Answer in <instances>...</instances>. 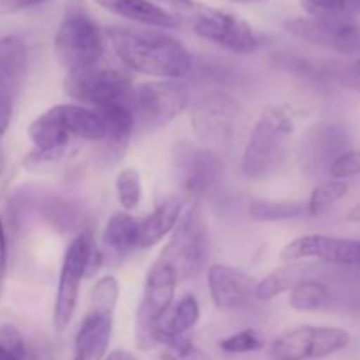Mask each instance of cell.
<instances>
[{"label":"cell","mask_w":360,"mask_h":360,"mask_svg":"<svg viewBox=\"0 0 360 360\" xmlns=\"http://www.w3.org/2000/svg\"><path fill=\"white\" fill-rule=\"evenodd\" d=\"M105 37L120 62L144 76L181 81L193 72L192 53L165 32L111 27Z\"/></svg>","instance_id":"6da1fadb"},{"label":"cell","mask_w":360,"mask_h":360,"mask_svg":"<svg viewBox=\"0 0 360 360\" xmlns=\"http://www.w3.org/2000/svg\"><path fill=\"white\" fill-rule=\"evenodd\" d=\"M294 129V116L287 105L267 104L246 141L241 160L243 174L252 181H262L276 174L287 160Z\"/></svg>","instance_id":"7a4b0ae2"},{"label":"cell","mask_w":360,"mask_h":360,"mask_svg":"<svg viewBox=\"0 0 360 360\" xmlns=\"http://www.w3.org/2000/svg\"><path fill=\"white\" fill-rule=\"evenodd\" d=\"M28 137L34 143V150L60 151L67 150L72 139L102 143L105 127L97 109L81 104H58L30 123Z\"/></svg>","instance_id":"3957f363"},{"label":"cell","mask_w":360,"mask_h":360,"mask_svg":"<svg viewBox=\"0 0 360 360\" xmlns=\"http://www.w3.org/2000/svg\"><path fill=\"white\" fill-rule=\"evenodd\" d=\"M104 34L83 0H67L55 35V55L67 72L86 69L102 60Z\"/></svg>","instance_id":"277c9868"},{"label":"cell","mask_w":360,"mask_h":360,"mask_svg":"<svg viewBox=\"0 0 360 360\" xmlns=\"http://www.w3.org/2000/svg\"><path fill=\"white\" fill-rule=\"evenodd\" d=\"M179 25L186 23L200 39L236 55H250L262 44L260 35L243 18L214 9L193 0L181 9L171 11Z\"/></svg>","instance_id":"5b68a950"},{"label":"cell","mask_w":360,"mask_h":360,"mask_svg":"<svg viewBox=\"0 0 360 360\" xmlns=\"http://www.w3.org/2000/svg\"><path fill=\"white\" fill-rule=\"evenodd\" d=\"M118 295L120 285L115 276H104L95 283L90 306L74 340L72 360H104L111 341Z\"/></svg>","instance_id":"8992f818"},{"label":"cell","mask_w":360,"mask_h":360,"mask_svg":"<svg viewBox=\"0 0 360 360\" xmlns=\"http://www.w3.org/2000/svg\"><path fill=\"white\" fill-rule=\"evenodd\" d=\"M158 259L174 269L179 281L193 280L202 273L207 262V231L199 200H193L192 207L179 218Z\"/></svg>","instance_id":"52a82bcc"},{"label":"cell","mask_w":360,"mask_h":360,"mask_svg":"<svg viewBox=\"0 0 360 360\" xmlns=\"http://www.w3.org/2000/svg\"><path fill=\"white\" fill-rule=\"evenodd\" d=\"M132 77L123 69L102 63L67 72L63 91L76 104L101 109L112 102L127 101L132 94Z\"/></svg>","instance_id":"ba28073f"},{"label":"cell","mask_w":360,"mask_h":360,"mask_svg":"<svg viewBox=\"0 0 360 360\" xmlns=\"http://www.w3.org/2000/svg\"><path fill=\"white\" fill-rule=\"evenodd\" d=\"M178 281L174 269L160 259L155 260L148 271L143 297L136 313V345L139 350L148 352L157 348L153 329L174 302Z\"/></svg>","instance_id":"9c48e42d"},{"label":"cell","mask_w":360,"mask_h":360,"mask_svg":"<svg viewBox=\"0 0 360 360\" xmlns=\"http://www.w3.org/2000/svg\"><path fill=\"white\" fill-rule=\"evenodd\" d=\"M350 333L341 327L299 326L274 338L271 355L276 360H319L343 352Z\"/></svg>","instance_id":"30bf717a"},{"label":"cell","mask_w":360,"mask_h":360,"mask_svg":"<svg viewBox=\"0 0 360 360\" xmlns=\"http://www.w3.org/2000/svg\"><path fill=\"white\" fill-rule=\"evenodd\" d=\"M283 30L309 44L354 56L360 65V23L354 18H288Z\"/></svg>","instance_id":"8fae6325"},{"label":"cell","mask_w":360,"mask_h":360,"mask_svg":"<svg viewBox=\"0 0 360 360\" xmlns=\"http://www.w3.org/2000/svg\"><path fill=\"white\" fill-rule=\"evenodd\" d=\"M188 101V88L179 79L148 81L132 88L130 94L136 122L150 127H160L174 120L185 111Z\"/></svg>","instance_id":"7c38bea8"},{"label":"cell","mask_w":360,"mask_h":360,"mask_svg":"<svg viewBox=\"0 0 360 360\" xmlns=\"http://www.w3.org/2000/svg\"><path fill=\"white\" fill-rule=\"evenodd\" d=\"M95 245L91 232L84 231L77 234L67 246L65 255L62 260V269H60L58 288H56L55 299V329L58 333L69 327L72 320L74 311L77 306V297H79V287L83 278H86V264L88 255H90L91 246Z\"/></svg>","instance_id":"4fadbf2b"},{"label":"cell","mask_w":360,"mask_h":360,"mask_svg":"<svg viewBox=\"0 0 360 360\" xmlns=\"http://www.w3.org/2000/svg\"><path fill=\"white\" fill-rule=\"evenodd\" d=\"M172 165L181 192L195 200L206 195L217 185L221 174V160L218 155L188 141L176 144Z\"/></svg>","instance_id":"5bb4252c"},{"label":"cell","mask_w":360,"mask_h":360,"mask_svg":"<svg viewBox=\"0 0 360 360\" xmlns=\"http://www.w3.org/2000/svg\"><path fill=\"white\" fill-rule=\"evenodd\" d=\"M283 262L320 260L341 267H360V239L306 234L288 243L280 253Z\"/></svg>","instance_id":"9a60e30c"},{"label":"cell","mask_w":360,"mask_h":360,"mask_svg":"<svg viewBox=\"0 0 360 360\" xmlns=\"http://www.w3.org/2000/svg\"><path fill=\"white\" fill-rule=\"evenodd\" d=\"M239 112V102L232 95L211 91L197 101L192 111V125L204 141L225 144L232 139Z\"/></svg>","instance_id":"2e32d148"},{"label":"cell","mask_w":360,"mask_h":360,"mask_svg":"<svg viewBox=\"0 0 360 360\" xmlns=\"http://www.w3.org/2000/svg\"><path fill=\"white\" fill-rule=\"evenodd\" d=\"M207 287L213 304L220 311H236L246 308L255 299L257 281L245 271L214 264L207 269Z\"/></svg>","instance_id":"e0dca14e"},{"label":"cell","mask_w":360,"mask_h":360,"mask_svg":"<svg viewBox=\"0 0 360 360\" xmlns=\"http://www.w3.org/2000/svg\"><path fill=\"white\" fill-rule=\"evenodd\" d=\"M28 49L16 35L0 37V104H13L27 70Z\"/></svg>","instance_id":"ac0fdd59"},{"label":"cell","mask_w":360,"mask_h":360,"mask_svg":"<svg viewBox=\"0 0 360 360\" xmlns=\"http://www.w3.org/2000/svg\"><path fill=\"white\" fill-rule=\"evenodd\" d=\"M199 319L200 308L195 295H183L178 302H172L171 308L165 311V315L162 316L157 322V326H155V345H157V347L158 345L165 347V345L171 343V341L185 336L190 329L195 327Z\"/></svg>","instance_id":"d6986e66"},{"label":"cell","mask_w":360,"mask_h":360,"mask_svg":"<svg viewBox=\"0 0 360 360\" xmlns=\"http://www.w3.org/2000/svg\"><path fill=\"white\" fill-rule=\"evenodd\" d=\"M97 6L134 23L155 28H178L179 21L171 11L164 9L151 0H94Z\"/></svg>","instance_id":"ffe728a7"},{"label":"cell","mask_w":360,"mask_h":360,"mask_svg":"<svg viewBox=\"0 0 360 360\" xmlns=\"http://www.w3.org/2000/svg\"><path fill=\"white\" fill-rule=\"evenodd\" d=\"M102 115L105 127V137L101 144H104L105 150L111 153L120 155L129 146L130 137H132L134 129H136V115L130 105V97L127 101L112 102V104L104 105L97 109ZM109 153V155H111Z\"/></svg>","instance_id":"44dd1931"},{"label":"cell","mask_w":360,"mask_h":360,"mask_svg":"<svg viewBox=\"0 0 360 360\" xmlns=\"http://www.w3.org/2000/svg\"><path fill=\"white\" fill-rule=\"evenodd\" d=\"M183 213V202L176 197L164 200L160 206L155 207L139 225V250L153 248L165 236L171 234L178 225Z\"/></svg>","instance_id":"7402d4cb"},{"label":"cell","mask_w":360,"mask_h":360,"mask_svg":"<svg viewBox=\"0 0 360 360\" xmlns=\"http://www.w3.org/2000/svg\"><path fill=\"white\" fill-rule=\"evenodd\" d=\"M309 271H311V264L285 262V266L276 267L267 276L257 281L255 299H259V301H271V299L292 290L295 283L304 280Z\"/></svg>","instance_id":"603a6c76"},{"label":"cell","mask_w":360,"mask_h":360,"mask_svg":"<svg viewBox=\"0 0 360 360\" xmlns=\"http://www.w3.org/2000/svg\"><path fill=\"white\" fill-rule=\"evenodd\" d=\"M139 225L141 220L129 213H116L105 224L104 245L118 255H127L139 248Z\"/></svg>","instance_id":"cb8c5ba5"},{"label":"cell","mask_w":360,"mask_h":360,"mask_svg":"<svg viewBox=\"0 0 360 360\" xmlns=\"http://www.w3.org/2000/svg\"><path fill=\"white\" fill-rule=\"evenodd\" d=\"M330 299V288L323 281L304 278L299 283H295L290 290L288 304L292 309L301 313L319 311L326 308Z\"/></svg>","instance_id":"d4e9b609"},{"label":"cell","mask_w":360,"mask_h":360,"mask_svg":"<svg viewBox=\"0 0 360 360\" xmlns=\"http://www.w3.org/2000/svg\"><path fill=\"white\" fill-rule=\"evenodd\" d=\"M252 218L259 221L294 220L308 213L304 202H274V200L255 199L248 206Z\"/></svg>","instance_id":"484cf974"},{"label":"cell","mask_w":360,"mask_h":360,"mask_svg":"<svg viewBox=\"0 0 360 360\" xmlns=\"http://www.w3.org/2000/svg\"><path fill=\"white\" fill-rule=\"evenodd\" d=\"M348 190H350L348 183L341 181V179H334V181H327L319 185L313 190L311 195H309L308 204H306L308 214L319 217V214L326 213L329 207H333L338 200H341L347 195Z\"/></svg>","instance_id":"4316f807"},{"label":"cell","mask_w":360,"mask_h":360,"mask_svg":"<svg viewBox=\"0 0 360 360\" xmlns=\"http://www.w3.org/2000/svg\"><path fill=\"white\" fill-rule=\"evenodd\" d=\"M301 7L313 18H354L360 0H301Z\"/></svg>","instance_id":"83f0119b"},{"label":"cell","mask_w":360,"mask_h":360,"mask_svg":"<svg viewBox=\"0 0 360 360\" xmlns=\"http://www.w3.org/2000/svg\"><path fill=\"white\" fill-rule=\"evenodd\" d=\"M116 195H118L120 206L125 211L136 210L143 199V183L141 174L132 167H127L116 176Z\"/></svg>","instance_id":"f1b7e54d"},{"label":"cell","mask_w":360,"mask_h":360,"mask_svg":"<svg viewBox=\"0 0 360 360\" xmlns=\"http://www.w3.org/2000/svg\"><path fill=\"white\" fill-rule=\"evenodd\" d=\"M266 347V338L262 333H259L257 329H245L239 330V333L231 334L229 338H225L220 343V348L225 354L231 355H243V354H253V352H259Z\"/></svg>","instance_id":"f546056e"},{"label":"cell","mask_w":360,"mask_h":360,"mask_svg":"<svg viewBox=\"0 0 360 360\" xmlns=\"http://www.w3.org/2000/svg\"><path fill=\"white\" fill-rule=\"evenodd\" d=\"M158 360H210V357L188 338L181 336L165 345Z\"/></svg>","instance_id":"4dcf8cb0"},{"label":"cell","mask_w":360,"mask_h":360,"mask_svg":"<svg viewBox=\"0 0 360 360\" xmlns=\"http://www.w3.org/2000/svg\"><path fill=\"white\" fill-rule=\"evenodd\" d=\"M329 174L336 179L360 176V148L347 150L329 165Z\"/></svg>","instance_id":"1f68e13d"},{"label":"cell","mask_w":360,"mask_h":360,"mask_svg":"<svg viewBox=\"0 0 360 360\" xmlns=\"http://www.w3.org/2000/svg\"><path fill=\"white\" fill-rule=\"evenodd\" d=\"M0 347L20 360H27V345L20 330L11 323L0 327Z\"/></svg>","instance_id":"d6a6232c"},{"label":"cell","mask_w":360,"mask_h":360,"mask_svg":"<svg viewBox=\"0 0 360 360\" xmlns=\"http://www.w3.org/2000/svg\"><path fill=\"white\" fill-rule=\"evenodd\" d=\"M323 77H330L336 79L338 83L345 84L348 88L360 91V65L355 63L352 67H334V69H327L323 72Z\"/></svg>","instance_id":"836d02e7"},{"label":"cell","mask_w":360,"mask_h":360,"mask_svg":"<svg viewBox=\"0 0 360 360\" xmlns=\"http://www.w3.org/2000/svg\"><path fill=\"white\" fill-rule=\"evenodd\" d=\"M46 2H49V0H0V16L32 9V7L42 6Z\"/></svg>","instance_id":"e575fe53"},{"label":"cell","mask_w":360,"mask_h":360,"mask_svg":"<svg viewBox=\"0 0 360 360\" xmlns=\"http://www.w3.org/2000/svg\"><path fill=\"white\" fill-rule=\"evenodd\" d=\"M6 271H7V239L6 231H4V221L0 218V295L4 290V281H6Z\"/></svg>","instance_id":"d590c367"},{"label":"cell","mask_w":360,"mask_h":360,"mask_svg":"<svg viewBox=\"0 0 360 360\" xmlns=\"http://www.w3.org/2000/svg\"><path fill=\"white\" fill-rule=\"evenodd\" d=\"M102 252L97 248V245L91 246L90 250V255H88V264H86V278H91L95 276V274L98 273V269H101L102 266Z\"/></svg>","instance_id":"8d00e7d4"},{"label":"cell","mask_w":360,"mask_h":360,"mask_svg":"<svg viewBox=\"0 0 360 360\" xmlns=\"http://www.w3.org/2000/svg\"><path fill=\"white\" fill-rule=\"evenodd\" d=\"M11 116H13V104H0V139L9 129Z\"/></svg>","instance_id":"74e56055"},{"label":"cell","mask_w":360,"mask_h":360,"mask_svg":"<svg viewBox=\"0 0 360 360\" xmlns=\"http://www.w3.org/2000/svg\"><path fill=\"white\" fill-rule=\"evenodd\" d=\"M104 360H136L129 350H115L109 355H105Z\"/></svg>","instance_id":"f35d334b"},{"label":"cell","mask_w":360,"mask_h":360,"mask_svg":"<svg viewBox=\"0 0 360 360\" xmlns=\"http://www.w3.org/2000/svg\"><path fill=\"white\" fill-rule=\"evenodd\" d=\"M151 2H153V0H151ZM155 2L167 4L169 7H172V11H176V9H181V7L188 6V4H192L193 0H155Z\"/></svg>","instance_id":"ab89813d"},{"label":"cell","mask_w":360,"mask_h":360,"mask_svg":"<svg viewBox=\"0 0 360 360\" xmlns=\"http://www.w3.org/2000/svg\"><path fill=\"white\" fill-rule=\"evenodd\" d=\"M347 218L350 221H355V224H360V204H357V206H354L350 211H348Z\"/></svg>","instance_id":"60d3db41"},{"label":"cell","mask_w":360,"mask_h":360,"mask_svg":"<svg viewBox=\"0 0 360 360\" xmlns=\"http://www.w3.org/2000/svg\"><path fill=\"white\" fill-rule=\"evenodd\" d=\"M0 360H20V359H16L14 355H11L9 352L4 350V348L0 347Z\"/></svg>","instance_id":"b9f144b4"},{"label":"cell","mask_w":360,"mask_h":360,"mask_svg":"<svg viewBox=\"0 0 360 360\" xmlns=\"http://www.w3.org/2000/svg\"><path fill=\"white\" fill-rule=\"evenodd\" d=\"M229 2H236V4H266L269 0H229Z\"/></svg>","instance_id":"7bdbcfd3"}]
</instances>
